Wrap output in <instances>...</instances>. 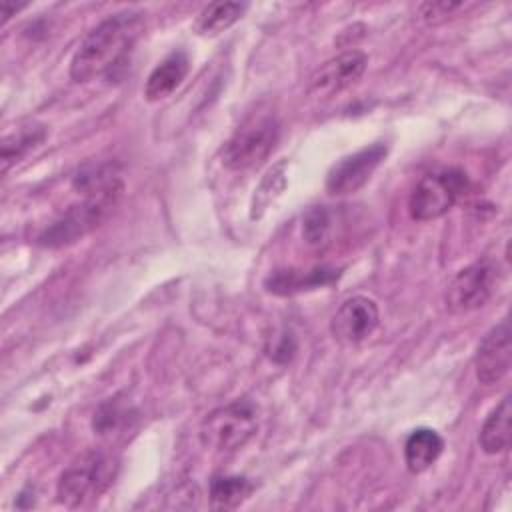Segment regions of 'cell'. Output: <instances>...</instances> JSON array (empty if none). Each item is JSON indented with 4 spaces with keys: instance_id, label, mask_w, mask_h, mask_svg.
<instances>
[{
    "instance_id": "1",
    "label": "cell",
    "mask_w": 512,
    "mask_h": 512,
    "mask_svg": "<svg viewBox=\"0 0 512 512\" xmlns=\"http://www.w3.org/2000/svg\"><path fill=\"white\" fill-rule=\"evenodd\" d=\"M144 30L140 12L124 10L94 26L70 60V78L90 82L94 78H114L130 62V52Z\"/></svg>"
},
{
    "instance_id": "2",
    "label": "cell",
    "mask_w": 512,
    "mask_h": 512,
    "mask_svg": "<svg viewBox=\"0 0 512 512\" xmlns=\"http://www.w3.org/2000/svg\"><path fill=\"white\" fill-rule=\"evenodd\" d=\"M82 192L86 194V198L80 204L70 206L38 236V242L42 246L62 248L74 244L76 240L98 228L122 196V182L116 174H110L106 170L102 178L98 176L94 182L82 188Z\"/></svg>"
},
{
    "instance_id": "3",
    "label": "cell",
    "mask_w": 512,
    "mask_h": 512,
    "mask_svg": "<svg viewBox=\"0 0 512 512\" xmlns=\"http://www.w3.org/2000/svg\"><path fill=\"white\" fill-rule=\"evenodd\" d=\"M116 470L118 462L110 452L88 450L60 474L56 496L70 508L80 506L102 494L112 484Z\"/></svg>"
},
{
    "instance_id": "4",
    "label": "cell",
    "mask_w": 512,
    "mask_h": 512,
    "mask_svg": "<svg viewBox=\"0 0 512 512\" xmlns=\"http://www.w3.org/2000/svg\"><path fill=\"white\" fill-rule=\"evenodd\" d=\"M278 136L280 124L272 114H254L226 140L222 164L234 172L260 166L272 154Z\"/></svg>"
},
{
    "instance_id": "5",
    "label": "cell",
    "mask_w": 512,
    "mask_h": 512,
    "mask_svg": "<svg viewBox=\"0 0 512 512\" xmlns=\"http://www.w3.org/2000/svg\"><path fill=\"white\" fill-rule=\"evenodd\" d=\"M258 428L254 402L238 398L212 410L200 424V442L216 452H234L242 448Z\"/></svg>"
},
{
    "instance_id": "6",
    "label": "cell",
    "mask_w": 512,
    "mask_h": 512,
    "mask_svg": "<svg viewBox=\"0 0 512 512\" xmlns=\"http://www.w3.org/2000/svg\"><path fill=\"white\" fill-rule=\"evenodd\" d=\"M468 190V176L462 168L448 166L424 174L408 198V212L414 220L426 222L444 216Z\"/></svg>"
},
{
    "instance_id": "7",
    "label": "cell",
    "mask_w": 512,
    "mask_h": 512,
    "mask_svg": "<svg viewBox=\"0 0 512 512\" xmlns=\"http://www.w3.org/2000/svg\"><path fill=\"white\" fill-rule=\"evenodd\" d=\"M500 282L498 262L484 258L460 272L448 282L444 292V304L452 314H466L484 306Z\"/></svg>"
},
{
    "instance_id": "8",
    "label": "cell",
    "mask_w": 512,
    "mask_h": 512,
    "mask_svg": "<svg viewBox=\"0 0 512 512\" xmlns=\"http://www.w3.org/2000/svg\"><path fill=\"white\" fill-rule=\"evenodd\" d=\"M386 154L388 146L382 142H374L340 158L326 174V192L332 196L354 194L370 180Z\"/></svg>"
},
{
    "instance_id": "9",
    "label": "cell",
    "mask_w": 512,
    "mask_h": 512,
    "mask_svg": "<svg viewBox=\"0 0 512 512\" xmlns=\"http://www.w3.org/2000/svg\"><path fill=\"white\" fill-rule=\"evenodd\" d=\"M368 66V56L360 50L342 52L324 62L308 82V96L314 100H328L350 86H354Z\"/></svg>"
},
{
    "instance_id": "10",
    "label": "cell",
    "mask_w": 512,
    "mask_h": 512,
    "mask_svg": "<svg viewBox=\"0 0 512 512\" xmlns=\"http://www.w3.org/2000/svg\"><path fill=\"white\" fill-rule=\"evenodd\" d=\"M380 322L376 300L368 296L346 298L330 320V332L336 342L352 346L366 340Z\"/></svg>"
},
{
    "instance_id": "11",
    "label": "cell",
    "mask_w": 512,
    "mask_h": 512,
    "mask_svg": "<svg viewBox=\"0 0 512 512\" xmlns=\"http://www.w3.org/2000/svg\"><path fill=\"white\" fill-rule=\"evenodd\" d=\"M512 362V346H510V326L508 320H502L494 328H490L480 340L474 356L476 378L484 386H492L500 382Z\"/></svg>"
},
{
    "instance_id": "12",
    "label": "cell",
    "mask_w": 512,
    "mask_h": 512,
    "mask_svg": "<svg viewBox=\"0 0 512 512\" xmlns=\"http://www.w3.org/2000/svg\"><path fill=\"white\" fill-rule=\"evenodd\" d=\"M190 60L184 50L170 52L148 76L144 86V96L148 102H158L168 98L188 76Z\"/></svg>"
},
{
    "instance_id": "13",
    "label": "cell",
    "mask_w": 512,
    "mask_h": 512,
    "mask_svg": "<svg viewBox=\"0 0 512 512\" xmlns=\"http://www.w3.org/2000/svg\"><path fill=\"white\" fill-rule=\"evenodd\" d=\"M338 270L336 268H314V270H276L272 274H268V278L264 280V288L272 294H296L302 290H314L320 288L324 284H330L338 278Z\"/></svg>"
},
{
    "instance_id": "14",
    "label": "cell",
    "mask_w": 512,
    "mask_h": 512,
    "mask_svg": "<svg viewBox=\"0 0 512 512\" xmlns=\"http://www.w3.org/2000/svg\"><path fill=\"white\" fill-rule=\"evenodd\" d=\"M444 440L432 428H416L404 442V462L412 474L426 472L442 454Z\"/></svg>"
},
{
    "instance_id": "15",
    "label": "cell",
    "mask_w": 512,
    "mask_h": 512,
    "mask_svg": "<svg viewBox=\"0 0 512 512\" xmlns=\"http://www.w3.org/2000/svg\"><path fill=\"white\" fill-rule=\"evenodd\" d=\"M510 416H512V404L510 396H504L500 404L488 414L480 428V448L486 454H500L506 452L510 446Z\"/></svg>"
},
{
    "instance_id": "16",
    "label": "cell",
    "mask_w": 512,
    "mask_h": 512,
    "mask_svg": "<svg viewBox=\"0 0 512 512\" xmlns=\"http://www.w3.org/2000/svg\"><path fill=\"white\" fill-rule=\"evenodd\" d=\"M246 8V2H212L204 6L196 16L194 32L198 36H216L238 22Z\"/></svg>"
},
{
    "instance_id": "17",
    "label": "cell",
    "mask_w": 512,
    "mask_h": 512,
    "mask_svg": "<svg viewBox=\"0 0 512 512\" xmlns=\"http://www.w3.org/2000/svg\"><path fill=\"white\" fill-rule=\"evenodd\" d=\"M46 138V126L32 122L18 126L14 132L6 134L2 140V172H8L10 166L20 162L30 150L42 144Z\"/></svg>"
},
{
    "instance_id": "18",
    "label": "cell",
    "mask_w": 512,
    "mask_h": 512,
    "mask_svg": "<svg viewBox=\"0 0 512 512\" xmlns=\"http://www.w3.org/2000/svg\"><path fill=\"white\" fill-rule=\"evenodd\" d=\"M286 168H288V160H280L264 174L250 202V220H260L266 214V210L280 198V194L288 184Z\"/></svg>"
},
{
    "instance_id": "19",
    "label": "cell",
    "mask_w": 512,
    "mask_h": 512,
    "mask_svg": "<svg viewBox=\"0 0 512 512\" xmlns=\"http://www.w3.org/2000/svg\"><path fill=\"white\" fill-rule=\"evenodd\" d=\"M254 492V482L246 476L220 474L210 480V500L216 508H238Z\"/></svg>"
},
{
    "instance_id": "20",
    "label": "cell",
    "mask_w": 512,
    "mask_h": 512,
    "mask_svg": "<svg viewBox=\"0 0 512 512\" xmlns=\"http://www.w3.org/2000/svg\"><path fill=\"white\" fill-rule=\"evenodd\" d=\"M302 238L308 246H324L330 238V214L322 206L310 208L302 218Z\"/></svg>"
},
{
    "instance_id": "21",
    "label": "cell",
    "mask_w": 512,
    "mask_h": 512,
    "mask_svg": "<svg viewBox=\"0 0 512 512\" xmlns=\"http://www.w3.org/2000/svg\"><path fill=\"white\" fill-rule=\"evenodd\" d=\"M126 422V412L116 402H106L100 406V410L94 414L92 426L98 434H112L120 428V424Z\"/></svg>"
},
{
    "instance_id": "22",
    "label": "cell",
    "mask_w": 512,
    "mask_h": 512,
    "mask_svg": "<svg viewBox=\"0 0 512 512\" xmlns=\"http://www.w3.org/2000/svg\"><path fill=\"white\" fill-rule=\"evenodd\" d=\"M462 6H464L462 2H424V4H420V16L428 24H436Z\"/></svg>"
},
{
    "instance_id": "23",
    "label": "cell",
    "mask_w": 512,
    "mask_h": 512,
    "mask_svg": "<svg viewBox=\"0 0 512 512\" xmlns=\"http://www.w3.org/2000/svg\"><path fill=\"white\" fill-rule=\"evenodd\" d=\"M26 4H14V2H8V0H4L2 4H0V16H2V22H6L10 16H14L18 10H22Z\"/></svg>"
}]
</instances>
